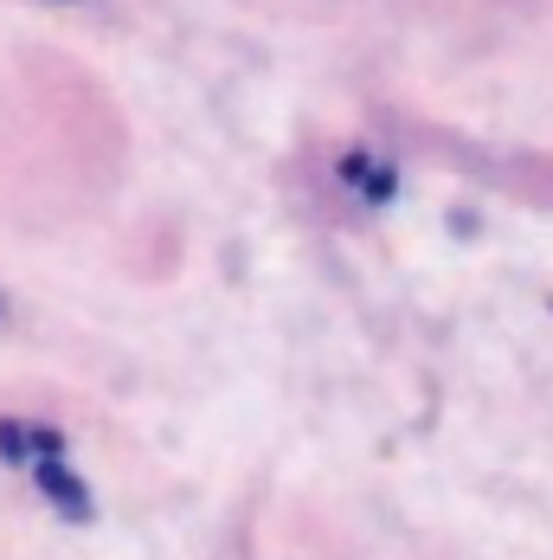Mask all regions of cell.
Here are the masks:
<instances>
[{
    "mask_svg": "<svg viewBox=\"0 0 553 560\" xmlns=\"http://www.w3.org/2000/svg\"><path fill=\"white\" fill-rule=\"evenodd\" d=\"M33 477H39V497H46L58 515H71V522H91V515H97L91 490H84V477H78L64 457H39V464H33Z\"/></svg>",
    "mask_w": 553,
    "mask_h": 560,
    "instance_id": "cell-1",
    "label": "cell"
},
{
    "mask_svg": "<svg viewBox=\"0 0 553 560\" xmlns=\"http://www.w3.org/2000/svg\"><path fill=\"white\" fill-rule=\"evenodd\" d=\"M0 457H7V464H26V457H64V432H58V425H20V419H0Z\"/></svg>",
    "mask_w": 553,
    "mask_h": 560,
    "instance_id": "cell-2",
    "label": "cell"
},
{
    "mask_svg": "<svg viewBox=\"0 0 553 560\" xmlns=\"http://www.w3.org/2000/svg\"><path fill=\"white\" fill-rule=\"evenodd\" d=\"M341 180H348V187H361L367 200H392V194H399V180H392L387 162H367L361 149H354V155H341Z\"/></svg>",
    "mask_w": 553,
    "mask_h": 560,
    "instance_id": "cell-3",
    "label": "cell"
}]
</instances>
